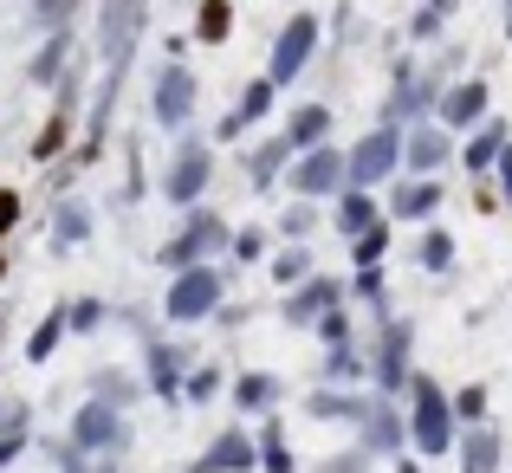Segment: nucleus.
<instances>
[{
    "mask_svg": "<svg viewBox=\"0 0 512 473\" xmlns=\"http://www.w3.org/2000/svg\"><path fill=\"white\" fill-rule=\"evenodd\" d=\"M409 435L422 454H448L454 441V402L441 383H428V376H409Z\"/></svg>",
    "mask_w": 512,
    "mask_h": 473,
    "instance_id": "obj_1",
    "label": "nucleus"
},
{
    "mask_svg": "<svg viewBox=\"0 0 512 473\" xmlns=\"http://www.w3.org/2000/svg\"><path fill=\"white\" fill-rule=\"evenodd\" d=\"M344 162H350V188H376L383 175H396V162H402V130L396 124L370 130V137H363Z\"/></svg>",
    "mask_w": 512,
    "mask_h": 473,
    "instance_id": "obj_2",
    "label": "nucleus"
},
{
    "mask_svg": "<svg viewBox=\"0 0 512 473\" xmlns=\"http://www.w3.org/2000/svg\"><path fill=\"white\" fill-rule=\"evenodd\" d=\"M312 52H318V20H312V13H292L286 33L273 39V65H266V78H273V85H292V78L312 65Z\"/></svg>",
    "mask_w": 512,
    "mask_h": 473,
    "instance_id": "obj_3",
    "label": "nucleus"
},
{
    "mask_svg": "<svg viewBox=\"0 0 512 473\" xmlns=\"http://www.w3.org/2000/svg\"><path fill=\"white\" fill-rule=\"evenodd\" d=\"M344 182H350V162H344V150H331V143H318V150H305L292 162V188H299V195H338Z\"/></svg>",
    "mask_w": 512,
    "mask_h": 473,
    "instance_id": "obj_4",
    "label": "nucleus"
},
{
    "mask_svg": "<svg viewBox=\"0 0 512 473\" xmlns=\"http://www.w3.org/2000/svg\"><path fill=\"white\" fill-rule=\"evenodd\" d=\"M448 156H454V130L448 124H415V130H402V162H409V175H435Z\"/></svg>",
    "mask_w": 512,
    "mask_h": 473,
    "instance_id": "obj_5",
    "label": "nucleus"
},
{
    "mask_svg": "<svg viewBox=\"0 0 512 473\" xmlns=\"http://www.w3.org/2000/svg\"><path fill=\"white\" fill-rule=\"evenodd\" d=\"M214 305H221V279L208 273V266H188L182 279H175V292H169V318H208Z\"/></svg>",
    "mask_w": 512,
    "mask_h": 473,
    "instance_id": "obj_6",
    "label": "nucleus"
},
{
    "mask_svg": "<svg viewBox=\"0 0 512 473\" xmlns=\"http://www.w3.org/2000/svg\"><path fill=\"white\" fill-rule=\"evenodd\" d=\"M487 104H493V91L480 85V78H461V85L441 91V124H448V130H467V124H480V117H487Z\"/></svg>",
    "mask_w": 512,
    "mask_h": 473,
    "instance_id": "obj_7",
    "label": "nucleus"
},
{
    "mask_svg": "<svg viewBox=\"0 0 512 473\" xmlns=\"http://www.w3.org/2000/svg\"><path fill=\"white\" fill-rule=\"evenodd\" d=\"M409 344H415L409 324L389 318V324H383V350H376V389H383V396H396V389H402V370H409Z\"/></svg>",
    "mask_w": 512,
    "mask_h": 473,
    "instance_id": "obj_8",
    "label": "nucleus"
},
{
    "mask_svg": "<svg viewBox=\"0 0 512 473\" xmlns=\"http://www.w3.org/2000/svg\"><path fill=\"white\" fill-rule=\"evenodd\" d=\"M214 247H227V227L214 221V214H195V221H188V234L169 247V260H175V266H201Z\"/></svg>",
    "mask_w": 512,
    "mask_h": 473,
    "instance_id": "obj_9",
    "label": "nucleus"
},
{
    "mask_svg": "<svg viewBox=\"0 0 512 473\" xmlns=\"http://www.w3.org/2000/svg\"><path fill=\"white\" fill-rule=\"evenodd\" d=\"M188 111H195V72L169 65V72L156 78V117H163V124H182Z\"/></svg>",
    "mask_w": 512,
    "mask_h": 473,
    "instance_id": "obj_10",
    "label": "nucleus"
},
{
    "mask_svg": "<svg viewBox=\"0 0 512 473\" xmlns=\"http://www.w3.org/2000/svg\"><path fill=\"white\" fill-rule=\"evenodd\" d=\"M137 26H143V0H104V46H111L117 65H124V52H130V39H137Z\"/></svg>",
    "mask_w": 512,
    "mask_h": 473,
    "instance_id": "obj_11",
    "label": "nucleus"
},
{
    "mask_svg": "<svg viewBox=\"0 0 512 473\" xmlns=\"http://www.w3.org/2000/svg\"><path fill=\"white\" fill-rule=\"evenodd\" d=\"M338 299H344V286H338V279H305V286L286 299V318H292V324H312L318 312H331Z\"/></svg>",
    "mask_w": 512,
    "mask_h": 473,
    "instance_id": "obj_12",
    "label": "nucleus"
},
{
    "mask_svg": "<svg viewBox=\"0 0 512 473\" xmlns=\"http://www.w3.org/2000/svg\"><path fill=\"white\" fill-rule=\"evenodd\" d=\"M396 221H422V214H435L441 208V182H428V175H415V182H402L396 188Z\"/></svg>",
    "mask_w": 512,
    "mask_h": 473,
    "instance_id": "obj_13",
    "label": "nucleus"
},
{
    "mask_svg": "<svg viewBox=\"0 0 512 473\" xmlns=\"http://www.w3.org/2000/svg\"><path fill=\"white\" fill-rule=\"evenodd\" d=\"M286 137H292V150H318V143L331 137V111L325 104H299L292 124H286Z\"/></svg>",
    "mask_w": 512,
    "mask_h": 473,
    "instance_id": "obj_14",
    "label": "nucleus"
},
{
    "mask_svg": "<svg viewBox=\"0 0 512 473\" xmlns=\"http://www.w3.org/2000/svg\"><path fill=\"white\" fill-rule=\"evenodd\" d=\"M363 448H376V454H396L402 448V422H396L389 402H376V409L363 415Z\"/></svg>",
    "mask_w": 512,
    "mask_h": 473,
    "instance_id": "obj_15",
    "label": "nucleus"
},
{
    "mask_svg": "<svg viewBox=\"0 0 512 473\" xmlns=\"http://www.w3.org/2000/svg\"><path fill=\"white\" fill-rule=\"evenodd\" d=\"M461 467L467 473H493L500 467V435H493V428H467L461 435Z\"/></svg>",
    "mask_w": 512,
    "mask_h": 473,
    "instance_id": "obj_16",
    "label": "nucleus"
},
{
    "mask_svg": "<svg viewBox=\"0 0 512 473\" xmlns=\"http://www.w3.org/2000/svg\"><path fill=\"white\" fill-rule=\"evenodd\" d=\"M201 182H208V150H182V162H175V175H169V195L175 201H195Z\"/></svg>",
    "mask_w": 512,
    "mask_h": 473,
    "instance_id": "obj_17",
    "label": "nucleus"
},
{
    "mask_svg": "<svg viewBox=\"0 0 512 473\" xmlns=\"http://www.w3.org/2000/svg\"><path fill=\"white\" fill-rule=\"evenodd\" d=\"M363 227H376V201L363 195V188H344V201H338V234L357 240Z\"/></svg>",
    "mask_w": 512,
    "mask_h": 473,
    "instance_id": "obj_18",
    "label": "nucleus"
},
{
    "mask_svg": "<svg viewBox=\"0 0 512 473\" xmlns=\"http://www.w3.org/2000/svg\"><path fill=\"white\" fill-rule=\"evenodd\" d=\"M506 124H493V130H480V137L474 143H467V169H474V175H493V162H500V150H506Z\"/></svg>",
    "mask_w": 512,
    "mask_h": 473,
    "instance_id": "obj_19",
    "label": "nucleus"
},
{
    "mask_svg": "<svg viewBox=\"0 0 512 473\" xmlns=\"http://www.w3.org/2000/svg\"><path fill=\"white\" fill-rule=\"evenodd\" d=\"M227 26H234V7H227V0H201V7H195V39L221 46V39H227Z\"/></svg>",
    "mask_w": 512,
    "mask_h": 473,
    "instance_id": "obj_20",
    "label": "nucleus"
},
{
    "mask_svg": "<svg viewBox=\"0 0 512 473\" xmlns=\"http://www.w3.org/2000/svg\"><path fill=\"white\" fill-rule=\"evenodd\" d=\"M286 156H292V137H273V143H260L253 150V188H266L279 169H286Z\"/></svg>",
    "mask_w": 512,
    "mask_h": 473,
    "instance_id": "obj_21",
    "label": "nucleus"
},
{
    "mask_svg": "<svg viewBox=\"0 0 512 473\" xmlns=\"http://www.w3.org/2000/svg\"><path fill=\"white\" fill-rule=\"evenodd\" d=\"M383 253H389V227H383V221H376V227H363V234L350 240V260H357V266H376Z\"/></svg>",
    "mask_w": 512,
    "mask_h": 473,
    "instance_id": "obj_22",
    "label": "nucleus"
},
{
    "mask_svg": "<svg viewBox=\"0 0 512 473\" xmlns=\"http://www.w3.org/2000/svg\"><path fill=\"white\" fill-rule=\"evenodd\" d=\"M422 266L428 273H454V234L448 227H435V234L422 240Z\"/></svg>",
    "mask_w": 512,
    "mask_h": 473,
    "instance_id": "obj_23",
    "label": "nucleus"
},
{
    "mask_svg": "<svg viewBox=\"0 0 512 473\" xmlns=\"http://www.w3.org/2000/svg\"><path fill=\"white\" fill-rule=\"evenodd\" d=\"M234 396H240V409H273V402H279V383H273V376H240Z\"/></svg>",
    "mask_w": 512,
    "mask_h": 473,
    "instance_id": "obj_24",
    "label": "nucleus"
},
{
    "mask_svg": "<svg viewBox=\"0 0 512 473\" xmlns=\"http://www.w3.org/2000/svg\"><path fill=\"white\" fill-rule=\"evenodd\" d=\"M273 91H279L273 78H253V85L240 91V111H234V117H240V124H253V117H266V104H273Z\"/></svg>",
    "mask_w": 512,
    "mask_h": 473,
    "instance_id": "obj_25",
    "label": "nucleus"
},
{
    "mask_svg": "<svg viewBox=\"0 0 512 473\" xmlns=\"http://www.w3.org/2000/svg\"><path fill=\"white\" fill-rule=\"evenodd\" d=\"M312 227H318V214L305 208V201H292V208L279 214V234H286V240H305V234H312Z\"/></svg>",
    "mask_w": 512,
    "mask_h": 473,
    "instance_id": "obj_26",
    "label": "nucleus"
},
{
    "mask_svg": "<svg viewBox=\"0 0 512 473\" xmlns=\"http://www.w3.org/2000/svg\"><path fill=\"white\" fill-rule=\"evenodd\" d=\"M305 266H312V260H305V247L299 253H279V260H273V279H279V286H299Z\"/></svg>",
    "mask_w": 512,
    "mask_h": 473,
    "instance_id": "obj_27",
    "label": "nucleus"
},
{
    "mask_svg": "<svg viewBox=\"0 0 512 473\" xmlns=\"http://www.w3.org/2000/svg\"><path fill=\"white\" fill-rule=\"evenodd\" d=\"M253 461V448H247V435H227L221 448H214V467H247Z\"/></svg>",
    "mask_w": 512,
    "mask_h": 473,
    "instance_id": "obj_28",
    "label": "nucleus"
},
{
    "mask_svg": "<svg viewBox=\"0 0 512 473\" xmlns=\"http://www.w3.org/2000/svg\"><path fill=\"white\" fill-rule=\"evenodd\" d=\"M454 415L480 422V415H487V389H461V396H454Z\"/></svg>",
    "mask_w": 512,
    "mask_h": 473,
    "instance_id": "obj_29",
    "label": "nucleus"
},
{
    "mask_svg": "<svg viewBox=\"0 0 512 473\" xmlns=\"http://www.w3.org/2000/svg\"><path fill=\"white\" fill-rule=\"evenodd\" d=\"M357 299L383 305V273H376V266H357Z\"/></svg>",
    "mask_w": 512,
    "mask_h": 473,
    "instance_id": "obj_30",
    "label": "nucleus"
},
{
    "mask_svg": "<svg viewBox=\"0 0 512 473\" xmlns=\"http://www.w3.org/2000/svg\"><path fill=\"white\" fill-rule=\"evenodd\" d=\"M318 337H325V344H344V337H350V318L338 312V305L325 312V324H318Z\"/></svg>",
    "mask_w": 512,
    "mask_h": 473,
    "instance_id": "obj_31",
    "label": "nucleus"
},
{
    "mask_svg": "<svg viewBox=\"0 0 512 473\" xmlns=\"http://www.w3.org/2000/svg\"><path fill=\"white\" fill-rule=\"evenodd\" d=\"M493 182H500V195H506V208H512V143L500 150V162H493Z\"/></svg>",
    "mask_w": 512,
    "mask_h": 473,
    "instance_id": "obj_32",
    "label": "nucleus"
},
{
    "mask_svg": "<svg viewBox=\"0 0 512 473\" xmlns=\"http://www.w3.org/2000/svg\"><path fill=\"white\" fill-rule=\"evenodd\" d=\"M65 130H72V124H65V117H52V124H46V137H39V156H59Z\"/></svg>",
    "mask_w": 512,
    "mask_h": 473,
    "instance_id": "obj_33",
    "label": "nucleus"
},
{
    "mask_svg": "<svg viewBox=\"0 0 512 473\" xmlns=\"http://www.w3.org/2000/svg\"><path fill=\"white\" fill-rule=\"evenodd\" d=\"M78 435H85V441H111V415H85V422H78Z\"/></svg>",
    "mask_w": 512,
    "mask_h": 473,
    "instance_id": "obj_34",
    "label": "nucleus"
},
{
    "mask_svg": "<svg viewBox=\"0 0 512 473\" xmlns=\"http://www.w3.org/2000/svg\"><path fill=\"white\" fill-rule=\"evenodd\" d=\"M409 33H415V39H435V33H441V13H435V7H422V13H415V26H409Z\"/></svg>",
    "mask_w": 512,
    "mask_h": 473,
    "instance_id": "obj_35",
    "label": "nucleus"
},
{
    "mask_svg": "<svg viewBox=\"0 0 512 473\" xmlns=\"http://www.w3.org/2000/svg\"><path fill=\"white\" fill-rule=\"evenodd\" d=\"M59 331H65V318H59V312H52V318H46V331H39V337H33V357H46V350H52V337H59Z\"/></svg>",
    "mask_w": 512,
    "mask_h": 473,
    "instance_id": "obj_36",
    "label": "nucleus"
},
{
    "mask_svg": "<svg viewBox=\"0 0 512 473\" xmlns=\"http://www.w3.org/2000/svg\"><path fill=\"white\" fill-rule=\"evenodd\" d=\"M325 473H363V454H331Z\"/></svg>",
    "mask_w": 512,
    "mask_h": 473,
    "instance_id": "obj_37",
    "label": "nucleus"
},
{
    "mask_svg": "<svg viewBox=\"0 0 512 473\" xmlns=\"http://www.w3.org/2000/svg\"><path fill=\"white\" fill-rule=\"evenodd\" d=\"M234 253H240V260H260L266 240H260V234H240V240H234Z\"/></svg>",
    "mask_w": 512,
    "mask_h": 473,
    "instance_id": "obj_38",
    "label": "nucleus"
},
{
    "mask_svg": "<svg viewBox=\"0 0 512 473\" xmlns=\"http://www.w3.org/2000/svg\"><path fill=\"white\" fill-rule=\"evenodd\" d=\"M506 33H512V0H506Z\"/></svg>",
    "mask_w": 512,
    "mask_h": 473,
    "instance_id": "obj_39",
    "label": "nucleus"
},
{
    "mask_svg": "<svg viewBox=\"0 0 512 473\" xmlns=\"http://www.w3.org/2000/svg\"><path fill=\"white\" fill-rule=\"evenodd\" d=\"M396 473H415V461H402V467H396Z\"/></svg>",
    "mask_w": 512,
    "mask_h": 473,
    "instance_id": "obj_40",
    "label": "nucleus"
}]
</instances>
